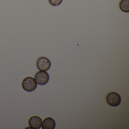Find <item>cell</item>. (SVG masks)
Segmentation results:
<instances>
[{"instance_id":"cell-2","label":"cell","mask_w":129,"mask_h":129,"mask_svg":"<svg viewBox=\"0 0 129 129\" xmlns=\"http://www.w3.org/2000/svg\"><path fill=\"white\" fill-rule=\"evenodd\" d=\"M107 103L110 106H118L121 102V98L119 94L115 92H111L107 95L106 97Z\"/></svg>"},{"instance_id":"cell-7","label":"cell","mask_w":129,"mask_h":129,"mask_svg":"<svg viewBox=\"0 0 129 129\" xmlns=\"http://www.w3.org/2000/svg\"><path fill=\"white\" fill-rule=\"evenodd\" d=\"M119 7L121 11L125 13L129 12V0H121L119 4Z\"/></svg>"},{"instance_id":"cell-4","label":"cell","mask_w":129,"mask_h":129,"mask_svg":"<svg viewBox=\"0 0 129 129\" xmlns=\"http://www.w3.org/2000/svg\"><path fill=\"white\" fill-rule=\"evenodd\" d=\"M37 66L40 71H46L51 67V63L47 58L45 57H40L37 61Z\"/></svg>"},{"instance_id":"cell-8","label":"cell","mask_w":129,"mask_h":129,"mask_svg":"<svg viewBox=\"0 0 129 129\" xmlns=\"http://www.w3.org/2000/svg\"><path fill=\"white\" fill-rule=\"evenodd\" d=\"M63 0H49V3L50 5L53 6H59Z\"/></svg>"},{"instance_id":"cell-1","label":"cell","mask_w":129,"mask_h":129,"mask_svg":"<svg viewBox=\"0 0 129 129\" xmlns=\"http://www.w3.org/2000/svg\"><path fill=\"white\" fill-rule=\"evenodd\" d=\"M22 85L23 89L28 92L35 90L37 86V84L34 78L30 77L25 78L22 81Z\"/></svg>"},{"instance_id":"cell-5","label":"cell","mask_w":129,"mask_h":129,"mask_svg":"<svg viewBox=\"0 0 129 129\" xmlns=\"http://www.w3.org/2000/svg\"><path fill=\"white\" fill-rule=\"evenodd\" d=\"M42 119L40 117L34 115L31 117L28 120V125L31 129H40L42 126Z\"/></svg>"},{"instance_id":"cell-3","label":"cell","mask_w":129,"mask_h":129,"mask_svg":"<svg viewBox=\"0 0 129 129\" xmlns=\"http://www.w3.org/2000/svg\"><path fill=\"white\" fill-rule=\"evenodd\" d=\"M34 79L37 84L44 85L49 82V75L46 71H40L36 73Z\"/></svg>"},{"instance_id":"cell-6","label":"cell","mask_w":129,"mask_h":129,"mask_svg":"<svg viewBox=\"0 0 129 129\" xmlns=\"http://www.w3.org/2000/svg\"><path fill=\"white\" fill-rule=\"evenodd\" d=\"M41 126L43 129H54L56 126V122L53 118L48 117L43 120Z\"/></svg>"}]
</instances>
